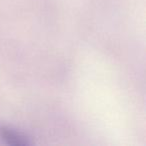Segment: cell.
Returning <instances> with one entry per match:
<instances>
[{
  "instance_id": "cell-1",
  "label": "cell",
  "mask_w": 146,
  "mask_h": 146,
  "mask_svg": "<svg viewBox=\"0 0 146 146\" xmlns=\"http://www.w3.org/2000/svg\"><path fill=\"white\" fill-rule=\"evenodd\" d=\"M0 138L9 145L27 146L30 145V138L23 132L8 125H0Z\"/></svg>"
}]
</instances>
